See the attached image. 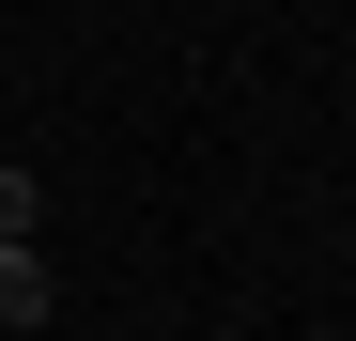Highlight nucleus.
<instances>
[{
  "instance_id": "nucleus-2",
  "label": "nucleus",
  "mask_w": 356,
  "mask_h": 341,
  "mask_svg": "<svg viewBox=\"0 0 356 341\" xmlns=\"http://www.w3.org/2000/svg\"><path fill=\"white\" fill-rule=\"evenodd\" d=\"M0 233H47V187H31L16 155H0Z\"/></svg>"
},
{
  "instance_id": "nucleus-1",
  "label": "nucleus",
  "mask_w": 356,
  "mask_h": 341,
  "mask_svg": "<svg viewBox=\"0 0 356 341\" xmlns=\"http://www.w3.org/2000/svg\"><path fill=\"white\" fill-rule=\"evenodd\" d=\"M63 310V279H47V248L31 233H0V326H47Z\"/></svg>"
}]
</instances>
